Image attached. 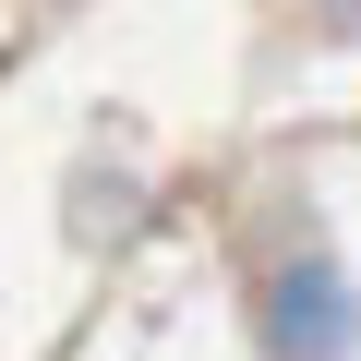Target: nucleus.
Here are the masks:
<instances>
[{"label": "nucleus", "mask_w": 361, "mask_h": 361, "mask_svg": "<svg viewBox=\"0 0 361 361\" xmlns=\"http://www.w3.org/2000/svg\"><path fill=\"white\" fill-rule=\"evenodd\" d=\"M349 337H361V313H349V277L337 265H289L265 289V349L277 361H349Z\"/></svg>", "instance_id": "nucleus-1"}, {"label": "nucleus", "mask_w": 361, "mask_h": 361, "mask_svg": "<svg viewBox=\"0 0 361 361\" xmlns=\"http://www.w3.org/2000/svg\"><path fill=\"white\" fill-rule=\"evenodd\" d=\"M349 13H361V0H349Z\"/></svg>", "instance_id": "nucleus-2"}]
</instances>
